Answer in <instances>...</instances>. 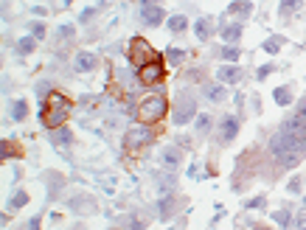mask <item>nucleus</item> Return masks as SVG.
Returning <instances> with one entry per match:
<instances>
[{"instance_id": "f257e3e1", "label": "nucleus", "mask_w": 306, "mask_h": 230, "mask_svg": "<svg viewBox=\"0 0 306 230\" xmlns=\"http://www.w3.org/2000/svg\"><path fill=\"white\" fill-rule=\"evenodd\" d=\"M67 112H71V101H67L62 93H51L48 98H42L40 118H42V124H45L48 129H59L62 124H65Z\"/></svg>"}, {"instance_id": "f03ea898", "label": "nucleus", "mask_w": 306, "mask_h": 230, "mask_svg": "<svg viewBox=\"0 0 306 230\" xmlns=\"http://www.w3.org/2000/svg\"><path fill=\"white\" fill-rule=\"evenodd\" d=\"M270 155H273V158H276L281 166H287V169H289V166H295L300 158H303L300 146L295 143V140L289 138L284 129H281V132H276V135L270 138Z\"/></svg>"}, {"instance_id": "7ed1b4c3", "label": "nucleus", "mask_w": 306, "mask_h": 230, "mask_svg": "<svg viewBox=\"0 0 306 230\" xmlns=\"http://www.w3.org/2000/svg\"><path fill=\"white\" fill-rule=\"evenodd\" d=\"M166 109H168V104L163 96H157V93L155 96H144L138 101V118H141V124H155L166 115Z\"/></svg>"}, {"instance_id": "20e7f679", "label": "nucleus", "mask_w": 306, "mask_h": 230, "mask_svg": "<svg viewBox=\"0 0 306 230\" xmlns=\"http://www.w3.org/2000/svg\"><path fill=\"white\" fill-rule=\"evenodd\" d=\"M155 59H160V56L152 51V45L146 43L144 36H135L132 43H129V62H132L135 67H144V65H149V62H155Z\"/></svg>"}, {"instance_id": "39448f33", "label": "nucleus", "mask_w": 306, "mask_h": 230, "mask_svg": "<svg viewBox=\"0 0 306 230\" xmlns=\"http://www.w3.org/2000/svg\"><path fill=\"white\" fill-rule=\"evenodd\" d=\"M149 140H152L149 124H138V127L126 129V135H124V146H126L129 151H135V149H141V146H146Z\"/></svg>"}, {"instance_id": "423d86ee", "label": "nucleus", "mask_w": 306, "mask_h": 230, "mask_svg": "<svg viewBox=\"0 0 306 230\" xmlns=\"http://www.w3.org/2000/svg\"><path fill=\"white\" fill-rule=\"evenodd\" d=\"M197 115V104H194L191 96H180V101L174 104L172 109V121L177 124V127H183V124H188Z\"/></svg>"}, {"instance_id": "0eeeda50", "label": "nucleus", "mask_w": 306, "mask_h": 230, "mask_svg": "<svg viewBox=\"0 0 306 230\" xmlns=\"http://www.w3.org/2000/svg\"><path fill=\"white\" fill-rule=\"evenodd\" d=\"M163 76H166V70H163V62L160 59L149 62V65H144V67H138V82H141V85H146V87L160 85Z\"/></svg>"}, {"instance_id": "6e6552de", "label": "nucleus", "mask_w": 306, "mask_h": 230, "mask_svg": "<svg viewBox=\"0 0 306 230\" xmlns=\"http://www.w3.org/2000/svg\"><path fill=\"white\" fill-rule=\"evenodd\" d=\"M96 65H98V56H96V54H90V51H82V54H76V56H73V67H76L79 73L93 70Z\"/></svg>"}, {"instance_id": "1a4fd4ad", "label": "nucleus", "mask_w": 306, "mask_h": 230, "mask_svg": "<svg viewBox=\"0 0 306 230\" xmlns=\"http://www.w3.org/2000/svg\"><path fill=\"white\" fill-rule=\"evenodd\" d=\"M236 132H239V118H233V115H225L222 118V143H230V140L236 138Z\"/></svg>"}, {"instance_id": "9d476101", "label": "nucleus", "mask_w": 306, "mask_h": 230, "mask_svg": "<svg viewBox=\"0 0 306 230\" xmlns=\"http://www.w3.org/2000/svg\"><path fill=\"white\" fill-rule=\"evenodd\" d=\"M141 17H144L146 25H160L163 17H166V12H163L160 6H144L141 9Z\"/></svg>"}, {"instance_id": "9b49d317", "label": "nucleus", "mask_w": 306, "mask_h": 230, "mask_svg": "<svg viewBox=\"0 0 306 230\" xmlns=\"http://www.w3.org/2000/svg\"><path fill=\"white\" fill-rule=\"evenodd\" d=\"M216 76H219V82H225V85H236V82L242 79V70L236 65H222L216 70Z\"/></svg>"}, {"instance_id": "f8f14e48", "label": "nucleus", "mask_w": 306, "mask_h": 230, "mask_svg": "<svg viewBox=\"0 0 306 230\" xmlns=\"http://www.w3.org/2000/svg\"><path fill=\"white\" fill-rule=\"evenodd\" d=\"M250 9H253L250 0H236V3H230V6H228V14H230V17H247Z\"/></svg>"}, {"instance_id": "ddd939ff", "label": "nucleus", "mask_w": 306, "mask_h": 230, "mask_svg": "<svg viewBox=\"0 0 306 230\" xmlns=\"http://www.w3.org/2000/svg\"><path fill=\"white\" fill-rule=\"evenodd\" d=\"M194 34H197V40H208L211 36V17H199L197 23H194Z\"/></svg>"}, {"instance_id": "4468645a", "label": "nucleus", "mask_w": 306, "mask_h": 230, "mask_svg": "<svg viewBox=\"0 0 306 230\" xmlns=\"http://www.w3.org/2000/svg\"><path fill=\"white\" fill-rule=\"evenodd\" d=\"M166 28L172 31V34H180V31H186V28H188V20L183 17V14H174V17H168V20H166Z\"/></svg>"}, {"instance_id": "2eb2a0df", "label": "nucleus", "mask_w": 306, "mask_h": 230, "mask_svg": "<svg viewBox=\"0 0 306 230\" xmlns=\"http://www.w3.org/2000/svg\"><path fill=\"white\" fill-rule=\"evenodd\" d=\"M202 93H205V98H208V101H225V96H228L222 85H205Z\"/></svg>"}, {"instance_id": "dca6fc26", "label": "nucleus", "mask_w": 306, "mask_h": 230, "mask_svg": "<svg viewBox=\"0 0 306 230\" xmlns=\"http://www.w3.org/2000/svg\"><path fill=\"white\" fill-rule=\"evenodd\" d=\"M239 36H242V25L239 23H230V25H225V28H222V40H225V43H236Z\"/></svg>"}, {"instance_id": "f3484780", "label": "nucleus", "mask_w": 306, "mask_h": 230, "mask_svg": "<svg viewBox=\"0 0 306 230\" xmlns=\"http://www.w3.org/2000/svg\"><path fill=\"white\" fill-rule=\"evenodd\" d=\"M51 140H56L59 146H67V143L73 140V135H71V129L59 127V129H54V132H51Z\"/></svg>"}, {"instance_id": "a211bd4d", "label": "nucleus", "mask_w": 306, "mask_h": 230, "mask_svg": "<svg viewBox=\"0 0 306 230\" xmlns=\"http://www.w3.org/2000/svg\"><path fill=\"white\" fill-rule=\"evenodd\" d=\"M183 59H186V51L166 48V62H168V65H183Z\"/></svg>"}, {"instance_id": "6ab92c4d", "label": "nucleus", "mask_w": 306, "mask_h": 230, "mask_svg": "<svg viewBox=\"0 0 306 230\" xmlns=\"http://www.w3.org/2000/svg\"><path fill=\"white\" fill-rule=\"evenodd\" d=\"M273 98H276V104H281V107H287V104L292 101V93H289V87H276V93H273Z\"/></svg>"}, {"instance_id": "aec40b11", "label": "nucleus", "mask_w": 306, "mask_h": 230, "mask_svg": "<svg viewBox=\"0 0 306 230\" xmlns=\"http://www.w3.org/2000/svg\"><path fill=\"white\" fill-rule=\"evenodd\" d=\"M25 112H28V104H25L23 98H20V101H14V107H12V118H14V121H23Z\"/></svg>"}, {"instance_id": "412c9836", "label": "nucleus", "mask_w": 306, "mask_h": 230, "mask_svg": "<svg viewBox=\"0 0 306 230\" xmlns=\"http://www.w3.org/2000/svg\"><path fill=\"white\" fill-rule=\"evenodd\" d=\"M163 163H166L168 169H174V166L180 163V155H177V149H163Z\"/></svg>"}, {"instance_id": "4be33fe9", "label": "nucleus", "mask_w": 306, "mask_h": 230, "mask_svg": "<svg viewBox=\"0 0 306 230\" xmlns=\"http://www.w3.org/2000/svg\"><path fill=\"white\" fill-rule=\"evenodd\" d=\"M34 45H37V36H23V40L17 43V51H20V54H31Z\"/></svg>"}, {"instance_id": "5701e85b", "label": "nucleus", "mask_w": 306, "mask_h": 230, "mask_svg": "<svg viewBox=\"0 0 306 230\" xmlns=\"http://www.w3.org/2000/svg\"><path fill=\"white\" fill-rule=\"evenodd\" d=\"M300 6V0H281V6H278V14H284L287 17L289 12H295V9Z\"/></svg>"}, {"instance_id": "b1692460", "label": "nucleus", "mask_w": 306, "mask_h": 230, "mask_svg": "<svg viewBox=\"0 0 306 230\" xmlns=\"http://www.w3.org/2000/svg\"><path fill=\"white\" fill-rule=\"evenodd\" d=\"M222 59L236 62V59H239V48H236V45H225V48H222Z\"/></svg>"}, {"instance_id": "393cba45", "label": "nucleus", "mask_w": 306, "mask_h": 230, "mask_svg": "<svg viewBox=\"0 0 306 230\" xmlns=\"http://www.w3.org/2000/svg\"><path fill=\"white\" fill-rule=\"evenodd\" d=\"M281 43H284L281 36H270V40H267V43H264V51H270V54H276V51L281 48Z\"/></svg>"}, {"instance_id": "a878e982", "label": "nucleus", "mask_w": 306, "mask_h": 230, "mask_svg": "<svg viewBox=\"0 0 306 230\" xmlns=\"http://www.w3.org/2000/svg\"><path fill=\"white\" fill-rule=\"evenodd\" d=\"M25 202H28V194H25V191H17V194H14V200H12V208H23Z\"/></svg>"}, {"instance_id": "bb28decb", "label": "nucleus", "mask_w": 306, "mask_h": 230, "mask_svg": "<svg viewBox=\"0 0 306 230\" xmlns=\"http://www.w3.org/2000/svg\"><path fill=\"white\" fill-rule=\"evenodd\" d=\"M273 219H276L281 227H287V224H289V211H276V213H273Z\"/></svg>"}, {"instance_id": "cd10ccee", "label": "nucleus", "mask_w": 306, "mask_h": 230, "mask_svg": "<svg viewBox=\"0 0 306 230\" xmlns=\"http://www.w3.org/2000/svg\"><path fill=\"white\" fill-rule=\"evenodd\" d=\"M208 127H211V118H208V115H197V129H199V132H205Z\"/></svg>"}, {"instance_id": "c85d7f7f", "label": "nucleus", "mask_w": 306, "mask_h": 230, "mask_svg": "<svg viewBox=\"0 0 306 230\" xmlns=\"http://www.w3.org/2000/svg\"><path fill=\"white\" fill-rule=\"evenodd\" d=\"M168 213H172V200H160V216L166 219Z\"/></svg>"}, {"instance_id": "c756f323", "label": "nucleus", "mask_w": 306, "mask_h": 230, "mask_svg": "<svg viewBox=\"0 0 306 230\" xmlns=\"http://www.w3.org/2000/svg\"><path fill=\"white\" fill-rule=\"evenodd\" d=\"M71 34H73V25H59V31H56V36H62V40H67Z\"/></svg>"}, {"instance_id": "7c9ffc66", "label": "nucleus", "mask_w": 306, "mask_h": 230, "mask_svg": "<svg viewBox=\"0 0 306 230\" xmlns=\"http://www.w3.org/2000/svg\"><path fill=\"white\" fill-rule=\"evenodd\" d=\"M31 31H34V36H37V40H42V36H45V25H42V23H37Z\"/></svg>"}, {"instance_id": "2f4dec72", "label": "nucleus", "mask_w": 306, "mask_h": 230, "mask_svg": "<svg viewBox=\"0 0 306 230\" xmlns=\"http://www.w3.org/2000/svg\"><path fill=\"white\" fill-rule=\"evenodd\" d=\"M270 70H273V65H264V67H258V79H267V76H270Z\"/></svg>"}, {"instance_id": "473e14b6", "label": "nucleus", "mask_w": 306, "mask_h": 230, "mask_svg": "<svg viewBox=\"0 0 306 230\" xmlns=\"http://www.w3.org/2000/svg\"><path fill=\"white\" fill-rule=\"evenodd\" d=\"M0 151H3V160L12 155V146H9V140H3V143H0Z\"/></svg>"}, {"instance_id": "72a5a7b5", "label": "nucleus", "mask_w": 306, "mask_h": 230, "mask_svg": "<svg viewBox=\"0 0 306 230\" xmlns=\"http://www.w3.org/2000/svg\"><path fill=\"white\" fill-rule=\"evenodd\" d=\"M93 14H96V9H84V12H82V17H79V20H82V23H87V20H90Z\"/></svg>"}, {"instance_id": "f704fd0d", "label": "nucleus", "mask_w": 306, "mask_h": 230, "mask_svg": "<svg viewBox=\"0 0 306 230\" xmlns=\"http://www.w3.org/2000/svg\"><path fill=\"white\" fill-rule=\"evenodd\" d=\"M261 205H264V197H256V200L247 202V208H261Z\"/></svg>"}, {"instance_id": "c9c22d12", "label": "nucleus", "mask_w": 306, "mask_h": 230, "mask_svg": "<svg viewBox=\"0 0 306 230\" xmlns=\"http://www.w3.org/2000/svg\"><path fill=\"white\" fill-rule=\"evenodd\" d=\"M289 191H292V194H298V191H300V180H292V182H289Z\"/></svg>"}, {"instance_id": "e433bc0d", "label": "nucleus", "mask_w": 306, "mask_h": 230, "mask_svg": "<svg viewBox=\"0 0 306 230\" xmlns=\"http://www.w3.org/2000/svg\"><path fill=\"white\" fill-rule=\"evenodd\" d=\"M25 230H40V219H31V222L25 224Z\"/></svg>"}, {"instance_id": "4c0bfd02", "label": "nucleus", "mask_w": 306, "mask_h": 230, "mask_svg": "<svg viewBox=\"0 0 306 230\" xmlns=\"http://www.w3.org/2000/svg\"><path fill=\"white\" fill-rule=\"evenodd\" d=\"M295 224H298L300 230H306V216H298V222H295Z\"/></svg>"}, {"instance_id": "58836bf2", "label": "nucleus", "mask_w": 306, "mask_h": 230, "mask_svg": "<svg viewBox=\"0 0 306 230\" xmlns=\"http://www.w3.org/2000/svg\"><path fill=\"white\" fill-rule=\"evenodd\" d=\"M256 230H267V227H256Z\"/></svg>"}]
</instances>
